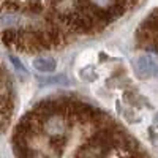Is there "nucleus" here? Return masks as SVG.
<instances>
[{
	"mask_svg": "<svg viewBox=\"0 0 158 158\" xmlns=\"http://www.w3.org/2000/svg\"><path fill=\"white\" fill-rule=\"evenodd\" d=\"M33 67L38 68L40 71H52L56 68V60L46 59V57H40L33 62Z\"/></svg>",
	"mask_w": 158,
	"mask_h": 158,
	"instance_id": "20e7f679",
	"label": "nucleus"
},
{
	"mask_svg": "<svg viewBox=\"0 0 158 158\" xmlns=\"http://www.w3.org/2000/svg\"><path fill=\"white\" fill-rule=\"evenodd\" d=\"M155 120H156V125H158V115H156V118H155Z\"/></svg>",
	"mask_w": 158,
	"mask_h": 158,
	"instance_id": "39448f33",
	"label": "nucleus"
},
{
	"mask_svg": "<svg viewBox=\"0 0 158 158\" xmlns=\"http://www.w3.org/2000/svg\"><path fill=\"white\" fill-rule=\"evenodd\" d=\"M144 71H147L146 77H155V76H158V65H156V62H155L152 57H149V56L139 59V74L142 76Z\"/></svg>",
	"mask_w": 158,
	"mask_h": 158,
	"instance_id": "7ed1b4c3",
	"label": "nucleus"
},
{
	"mask_svg": "<svg viewBox=\"0 0 158 158\" xmlns=\"http://www.w3.org/2000/svg\"><path fill=\"white\" fill-rule=\"evenodd\" d=\"M136 48L152 52L158 57V8L153 10L149 16L136 29Z\"/></svg>",
	"mask_w": 158,
	"mask_h": 158,
	"instance_id": "f03ea898",
	"label": "nucleus"
},
{
	"mask_svg": "<svg viewBox=\"0 0 158 158\" xmlns=\"http://www.w3.org/2000/svg\"><path fill=\"white\" fill-rule=\"evenodd\" d=\"M19 156H112L144 153L112 118L73 95L46 98L25 114L11 138Z\"/></svg>",
	"mask_w": 158,
	"mask_h": 158,
	"instance_id": "f257e3e1",
	"label": "nucleus"
}]
</instances>
